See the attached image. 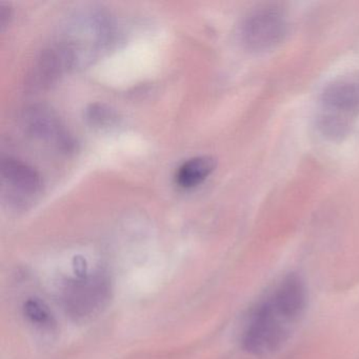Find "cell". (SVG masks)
I'll list each match as a JSON object with an SVG mask.
<instances>
[{
    "label": "cell",
    "mask_w": 359,
    "mask_h": 359,
    "mask_svg": "<svg viewBox=\"0 0 359 359\" xmlns=\"http://www.w3.org/2000/svg\"><path fill=\"white\" fill-rule=\"evenodd\" d=\"M308 287L304 279L290 273L254 306L243 333V348L264 357L281 350L308 308Z\"/></svg>",
    "instance_id": "obj_1"
},
{
    "label": "cell",
    "mask_w": 359,
    "mask_h": 359,
    "mask_svg": "<svg viewBox=\"0 0 359 359\" xmlns=\"http://www.w3.org/2000/svg\"><path fill=\"white\" fill-rule=\"evenodd\" d=\"M358 108L359 90L356 86L348 83H334L323 93L319 128L325 135L331 137L344 135Z\"/></svg>",
    "instance_id": "obj_2"
},
{
    "label": "cell",
    "mask_w": 359,
    "mask_h": 359,
    "mask_svg": "<svg viewBox=\"0 0 359 359\" xmlns=\"http://www.w3.org/2000/svg\"><path fill=\"white\" fill-rule=\"evenodd\" d=\"M1 194L3 199L14 210H27L41 196L43 180L39 172L15 158L1 161Z\"/></svg>",
    "instance_id": "obj_3"
},
{
    "label": "cell",
    "mask_w": 359,
    "mask_h": 359,
    "mask_svg": "<svg viewBox=\"0 0 359 359\" xmlns=\"http://www.w3.org/2000/svg\"><path fill=\"white\" fill-rule=\"evenodd\" d=\"M110 283L102 273L79 275L64 290L65 309L75 318H85L100 311L110 298Z\"/></svg>",
    "instance_id": "obj_4"
},
{
    "label": "cell",
    "mask_w": 359,
    "mask_h": 359,
    "mask_svg": "<svg viewBox=\"0 0 359 359\" xmlns=\"http://www.w3.org/2000/svg\"><path fill=\"white\" fill-rule=\"evenodd\" d=\"M287 20L280 10L264 7L250 13L241 26V41L248 49L266 51L283 41Z\"/></svg>",
    "instance_id": "obj_5"
},
{
    "label": "cell",
    "mask_w": 359,
    "mask_h": 359,
    "mask_svg": "<svg viewBox=\"0 0 359 359\" xmlns=\"http://www.w3.org/2000/svg\"><path fill=\"white\" fill-rule=\"evenodd\" d=\"M20 121L25 131L35 138L52 142L66 152L74 149V140L52 109L46 106L29 107L22 112Z\"/></svg>",
    "instance_id": "obj_6"
},
{
    "label": "cell",
    "mask_w": 359,
    "mask_h": 359,
    "mask_svg": "<svg viewBox=\"0 0 359 359\" xmlns=\"http://www.w3.org/2000/svg\"><path fill=\"white\" fill-rule=\"evenodd\" d=\"M76 65L74 53L66 43H60L41 52L28 74L27 85L34 90L45 89L62 73Z\"/></svg>",
    "instance_id": "obj_7"
},
{
    "label": "cell",
    "mask_w": 359,
    "mask_h": 359,
    "mask_svg": "<svg viewBox=\"0 0 359 359\" xmlns=\"http://www.w3.org/2000/svg\"><path fill=\"white\" fill-rule=\"evenodd\" d=\"M216 168L211 156H197L182 163L176 172V184L184 189H192L203 184Z\"/></svg>",
    "instance_id": "obj_8"
},
{
    "label": "cell",
    "mask_w": 359,
    "mask_h": 359,
    "mask_svg": "<svg viewBox=\"0 0 359 359\" xmlns=\"http://www.w3.org/2000/svg\"><path fill=\"white\" fill-rule=\"evenodd\" d=\"M86 119L97 129H108L118 123V114L104 104H92L86 110Z\"/></svg>",
    "instance_id": "obj_9"
},
{
    "label": "cell",
    "mask_w": 359,
    "mask_h": 359,
    "mask_svg": "<svg viewBox=\"0 0 359 359\" xmlns=\"http://www.w3.org/2000/svg\"><path fill=\"white\" fill-rule=\"evenodd\" d=\"M25 313L27 317L36 325H46L51 323L52 317L49 310L39 300H28L25 304Z\"/></svg>",
    "instance_id": "obj_10"
},
{
    "label": "cell",
    "mask_w": 359,
    "mask_h": 359,
    "mask_svg": "<svg viewBox=\"0 0 359 359\" xmlns=\"http://www.w3.org/2000/svg\"><path fill=\"white\" fill-rule=\"evenodd\" d=\"M10 16H11L10 9H8L5 4H1V6H0V25H1V28H5L6 25L9 22Z\"/></svg>",
    "instance_id": "obj_11"
}]
</instances>
